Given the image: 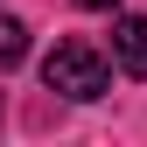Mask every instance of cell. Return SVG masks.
Here are the masks:
<instances>
[{"instance_id":"obj_1","label":"cell","mask_w":147,"mask_h":147,"mask_svg":"<svg viewBox=\"0 0 147 147\" xmlns=\"http://www.w3.org/2000/svg\"><path fill=\"white\" fill-rule=\"evenodd\" d=\"M42 84L63 91V98H77V105H91V98L112 91V70H105V56H98L91 42H56V49L42 56Z\"/></svg>"},{"instance_id":"obj_2","label":"cell","mask_w":147,"mask_h":147,"mask_svg":"<svg viewBox=\"0 0 147 147\" xmlns=\"http://www.w3.org/2000/svg\"><path fill=\"white\" fill-rule=\"evenodd\" d=\"M112 63L126 77H147V14H119L112 21Z\"/></svg>"},{"instance_id":"obj_3","label":"cell","mask_w":147,"mask_h":147,"mask_svg":"<svg viewBox=\"0 0 147 147\" xmlns=\"http://www.w3.org/2000/svg\"><path fill=\"white\" fill-rule=\"evenodd\" d=\"M21 56H28V28L14 21V14H0V70H14Z\"/></svg>"},{"instance_id":"obj_4","label":"cell","mask_w":147,"mask_h":147,"mask_svg":"<svg viewBox=\"0 0 147 147\" xmlns=\"http://www.w3.org/2000/svg\"><path fill=\"white\" fill-rule=\"evenodd\" d=\"M77 7H91V14H112V7H119V0H77Z\"/></svg>"}]
</instances>
